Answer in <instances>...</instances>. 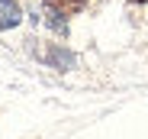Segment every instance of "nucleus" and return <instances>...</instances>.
<instances>
[{
	"instance_id": "1",
	"label": "nucleus",
	"mask_w": 148,
	"mask_h": 139,
	"mask_svg": "<svg viewBox=\"0 0 148 139\" xmlns=\"http://www.w3.org/2000/svg\"><path fill=\"white\" fill-rule=\"evenodd\" d=\"M23 23V10L16 0H0V33H7V29H16Z\"/></svg>"
},
{
	"instance_id": "2",
	"label": "nucleus",
	"mask_w": 148,
	"mask_h": 139,
	"mask_svg": "<svg viewBox=\"0 0 148 139\" xmlns=\"http://www.w3.org/2000/svg\"><path fill=\"white\" fill-rule=\"evenodd\" d=\"M45 26L52 29L55 36H68V13L55 10V7H45Z\"/></svg>"
},
{
	"instance_id": "3",
	"label": "nucleus",
	"mask_w": 148,
	"mask_h": 139,
	"mask_svg": "<svg viewBox=\"0 0 148 139\" xmlns=\"http://www.w3.org/2000/svg\"><path fill=\"white\" fill-rule=\"evenodd\" d=\"M45 62L64 71V68H71V65H74V55H71V52H64V49H48V52H45Z\"/></svg>"
},
{
	"instance_id": "4",
	"label": "nucleus",
	"mask_w": 148,
	"mask_h": 139,
	"mask_svg": "<svg viewBox=\"0 0 148 139\" xmlns=\"http://www.w3.org/2000/svg\"><path fill=\"white\" fill-rule=\"evenodd\" d=\"M129 3H145V0H129Z\"/></svg>"
}]
</instances>
